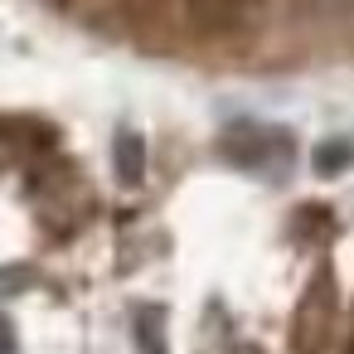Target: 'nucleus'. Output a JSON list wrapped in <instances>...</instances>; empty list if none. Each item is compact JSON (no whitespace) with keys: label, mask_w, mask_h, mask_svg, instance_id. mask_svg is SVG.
Returning a JSON list of instances; mask_svg holds the SVG:
<instances>
[{"label":"nucleus","mask_w":354,"mask_h":354,"mask_svg":"<svg viewBox=\"0 0 354 354\" xmlns=\"http://www.w3.org/2000/svg\"><path fill=\"white\" fill-rule=\"evenodd\" d=\"M112 160H117V180H122V185H141V175H146V146H141L136 131H122V136H117Z\"/></svg>","instance_id":"f257e3e1"},{"label":"nucleus","mask_w":354,"mask_h":354,"mask_svg":"<svg viewBox=\"0 0 354 354\" xmlns=\"http://www.w3.org/2000/svg\"><path fill=\"white\" fill-rule=\"evenodd\" d=\"M310 165H315V175H339V170H349V165H354V141H320L315 156H310Z\"/></svg>","instance_id":"f03ea898"},{"label":"nucleus","mask_w":354,"mask_h":354,"mask_svg":"<svg viewBox=\"0 0 354 354\" xmlns=\"http://www.w3.org/2000/svg\"><path fill=\"white\" fill-rule=\"evenodd\" d=\"M136 330H141V344H146V354H165V344H160V310H141Z\"/></svg>","instance_id":"7ed1b4c3"},{"label":"nucleus","mask_w":354,"mask_h":354,"mask_svg":"<svg viewBox=\"0 0 354 354\" xmlns=\"http://www.w3.org/2000/svg\"><path fill=\"white\" fill-rule=\"evenodd\" d=\"M0 354H15V325L0 315Z\"/></svg>","instance_id":"20e7f679"}]
</instances>
